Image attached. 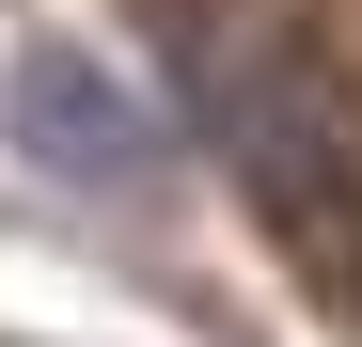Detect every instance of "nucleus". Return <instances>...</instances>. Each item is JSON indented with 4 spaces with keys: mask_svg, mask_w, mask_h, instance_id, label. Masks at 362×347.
<instances>
[{
    "mask_svg": "<svg viewBox=\"0 0 362 347\" xmlns=\"http://www.w3.org/2000/svg\"><path fill=\"white\" fill-rule=\"evenodd\" d=\"M0 127H16L32 174H64V190H158V127H142V95L110 79V64H79V47H16Z\"/></svg>",
    "mask_w": 362,
    "mask_h": 347,
    "instance_id": "nucleus-1",
    "label": "nucleus"
}]
</instances>
